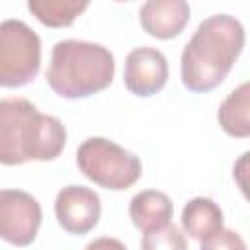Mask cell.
Here are the masks:
<instances>
[{
  "instance_id": "14",
  "label": "cell",
  "mask_w": 250,
  "mask_h": 250,
  "mask_svg": "<svg viewBox=\"0 0 250 250\" xmlns=\"http://www.w3.org/2000/svg\"><path fill=\"white\" fill-rule=\"evenodd\" d=\"M141 250H188L186 234L174 223L146 230L141 240Z\"/></svg>"
},
{
  "instance_id": "12",
  "label": "cell",
  "mask_w": 250,
  "mask_h": 250,
  "mask_svg": "<svg viewBox=\"0 0 250 250\" xmlns=\"http://www.w3.org/2000/svg\"><path fill=\"white\" fill-rule=\"evenodd\" d=\"M217 119L229 137H250V82H242L221 102Z\"/></svg>"
},
{
  "instance_id": "2",
  "label": "cell",
  "mask_w": 250,
  "mask_h": 250,
  "mask_svg": "<svg viewBox=\"0 0 250 250\" xmlns=\"http://www.w3.org/2000/svg\"><path fill=\"white\" fill-rule=\"evenodd\" d=\"M64 145L66 127L59 117L41 113L25 98L0 100V164L49 162L61 156Z\"/></svg>"
},
{
  "instance_id": "13",
  "label": "cell",
  "mask_w": 250,
  "mask_h": 250,
  "mask_svg": "<svg viewBox=\"0 0 250 250\" xmlns=\"http://www.w3.org/2000/svg\"><path fill=\"white\" fill-rule=\"evenodd\" d=\"M90 6L88 0H29L27 10L47 27H68Z\"/></svg>"
},
{
  "instance_id": "1",
  "label": "cell",
  "mask_w": 250,
  "mask_h": 250,
  "mask_svg": "<svg viewBox=\"0 0 250 250\" xmlns=\"http://www.w3.org/2000/svg\"><path fill=\"white\" fill-rule=\"evenodd\" d=\"M246 43L238 18L213 14L199 21L180 59L182 84L195 94L215 90L229 76Z\"/></svg>"
},
{
  "instance_id": "3",
  "label": "cell",
  "mask_w": 250,
  "mask_h": 250,
  "mask_svg": "<svg viewBox=\"0 0 250 250\" xmlns=\"http://www.w3.org/2000/svg\"><path fill=\"white\" fill-rule=\"evenodd\" d=\"M113 53L92 41L62 39L53 45L47 68L49 88L64 100H82L105 90L113 82Z\"/></svg>"
},
{
  "instance_id": "7",
  "label": "cell",
  "mask_w": 250,
  "mask_h": 250,
  "mask_svg": "<svg viewBox=\"0 0 250 250\" xmlns=\"http://www.w3.org/2000/svg\"><path fill=\"white\" fill-rule=\"evenodd\" d=\"M55 217L68 234H88L102 217V199L92 188L70 184L55 197Z\"/></svg>"
},
{
  "instance_id": "8",
  "label": "cell",
  "mask_w": 250,
  "mask_h": 250,
  "mask_svg": "<svg viewBox=\"0 0 250 250\" xmlns=\"http://www.w3.org/2000/svg\"><path fill=\"white\" fill-rule=\"evenodd\" d=\"M168 82V61L154 47H135L125 57L123 84L139 98L158 94Z\"/></svg>"
},
{
  "instance_id": "11",
  "label": "cell",
  "mask_w": 250,
  "mask_h": 250,
  "mask_svg": "<svg viewBox=\"0 0 250 250\" xmlns=\"http://www.w3.org/2000/svg\"><path fill=\"white\" fill-rule=\"evenodd\" d=\"M225 223L223 209L211 197H193L182 209V229L193 240H203L221 230Z\"/></svg>"
},
{
  "instance_id": "5",
  "label": "cell",
  "mask_w": 250,
  "mask_h": 250,
  "mask_svg": "<svg viewBox=\"0 0 250 250\" xmlns=\"http://www.w3.org/2000/svg\"><path fill=\"white\" fill-rule=\"evenodd\" d=\"M41 68V39L21 20L0 21V88H21Z\"/></svg>"
},
{
  "instance_id": "16",
  "label": "cell",
  "mask_w": 250,
  "mask_h": 250,
  "mask_svg": "<svg viewBox=\"0 0 250 250\" xmlns=\"http://www.w3.org/2000/svg\"><path fill=\"white\" fill-rule=\"evenodd\" d=\"M84 250H127V246L119 238L100 236V238H94L92 242H88Z\"/></svg>"
},
{
  "instance_id": "6",
  "label": "cell",
  "mask_w": 250,
  "mask_h": 250,
  "mask_svg": "<svg viewBox=\"0 0 250 250\" xmlns=\"http://www.w3.org/2000/svg\"><path fill=\"white\" fill-rule=\"evenodd\" d=\"M43 211L39 201L23 189H0V240L25 248L39 232Z\"/></svg>"
},
{
  "instance_id": "15",
  "label": "cell",
  "mask_w": 250,
  "mask_h": 250,
  "mask_svg": "<svg viewBox=\"0 0 250 250\" xmlns=\"http://www.w3.org/2000/svg\"><path fill=\"white\" fill-rule=\"evenodd\" d=\"M199 250H248L244 238L232 229H221L201 240Z\"/></svg>"
},
{
  "instance_id": "17",
  "label": "cell",
  "mask_w": 250,
  "mask_h": 250,
  "mask_svg": "<svg viewBox=\"0 0 250 250\" xmlns=\"http://www.w3.org/2000/svg\"><path fill=\"white\" fill-rule=\"evenodd\" d=\"M246 170H248V152H242V156L234 164V178H236V184L244 195H246V180H244Z\"/></svg>"
},
{
  "instance_id": "9",
  "label": "cell",
  "mask_w": 250,
  "mask_h": 250,
  "mask_svg": "<svg viewBox=\"0 0 250 250\" xmlns=\"http://www.w3.org/2000/svg\"><path fill=\"white\" fill-rule=\"evenodd\" d=\"M189 4L186 0H148L139 8V23L150 37H178L189 21Z\"/></svg>"
},
{
  "instance_id": "4",
  "label": "cell",
  "mask_w": 250,
  "mask_h": 250,
  "mask_svg": "<svg viewBox=\"0 0 250 250\" xmlns=\"http://www.w3.org/2000/svg\"><path fill=\"white\" fill-rule=\"evenodd\" d=\"M78 170L96 186L123 191L135 186L143 174L141 158L105 137H90L76 150Z\"/></svg>"
},
{
  "instance_id": "10",
  "label": "cell",
  "mask_w": 250,
  "mask_h": 250,
  "mask_svg": "<svg viewBox=\"0 0 250 250\" xmlns=\"http://www.w3.org/2000/svg\"><path fill=\"white\" fill-rule=\"evenodd\" d=\"M174 213L172 199L158 189H143L129 201V217L131 223L146 232L152 229H160L170 223Z\"/></svg>"
}]
</instances>
